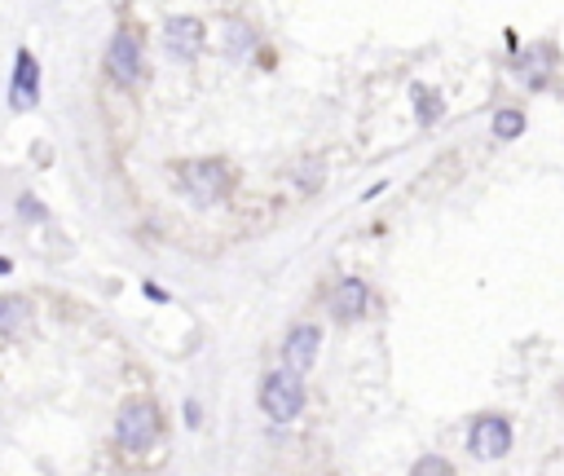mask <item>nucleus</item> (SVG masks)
<instances>
[{"instance_id": "1", "label": "nucleus", "mask_w": 564, "mask_h": 476, "mask_svg": "<svg viewBox=\"0 0 564 476\" xmlns=\"http://www.w3.org/2000/svg\"><path fill=\"white\" fill-rule=\"evenodd\" d=\"M159 432H163V419H159V405H154L150 397L123 401V410H119V419H115V441H119L128 454L154 450Z\"/></svg>"}, {"instance_id": "2", "label": "nucleus", "mask_w": 564, "mask_h": 476, "mask_svg": "<svg viewBox=\"0 0 564 476\" xmlns=\"http://www.w3.org/2000/svg\"><path fill=\"white\" fill-rule=\"evenodd\" d=\"M511 441H516V428H511V419L498 414V410H485V414H476V419L467 423V454H471L476 463H498V458H507V454H511Z\"/></svg>"}, {"instance_id": "3", "label": "nucleus", "mask_w": 564, "mask_h": 476, "mask_svg": "<svg viewBox=\"0 0 564 476\" xmlns=\"http://www.w3.org/2000/svg\"><path fill=\"white\" fill-rule=\"evenodd\" d=\"M260 410L273 423H291L304 410V379L295 370H286V366L273 370V375H264V383H260Z\"/></svg>"}, {"instance_id": "4", "label": "nucleus", "mask_w": 564, "mask_h": 476, "mask_svg": "<svg viewBox=\"0 0 564 476\" xmlns=\"http://www.w3.org/2000/svg\"><path fill=\"white\" fill-rule=\"evenodd\" d=\"M234 185V172L220 163V159H189L181 163V190L194 198V203H220Z\"/></svg>"}, {"instance_id": "5", "label": "nucleus", "mask_w": 564, "mask_h": 476, "mask_svg": "<svg viewBox=\"0 0 564 476\" xmlns=\"http://www.w3.org/2000/svg\"><path fill=\"white\" fill-rule=\"evenodd\" d=\"M106 75L115 79V84H137L141 79V40L128 31V26H119L115 35H110V44H106Z\"/></svg>"}, {"instance_id": "6", "label": "nucleus", "mask_w": 564, "mask_h": 476, "mask_svg": "<svg viewBox=\"0 0 564 476\" xmlns=\"http://www.w3.org/2000/svg\"><path fill=\"white\" fill-rule=\"evenodd\" d=\"M317 348H322V331L313 322H295L282 339V366L295 370V375H308L313 361H317Z\"/></svg>"}, {"instance_id": "7", "label": "nucleus", "mask_w": 564, "mask_h": 476, "mask_svg": "<svg viewBox=\"0 0 564 476\" xmlns=\"http://www.w3.org/2000/svg\"><path fill=\"white\" fill-rule=\"evenodd\" d=\"M511 71H516V79L524 84V88H533V93H546L551 84H555V62H551V48L538 40V44H529L524 53H516L511 57Z\"/></svg>"}, {"instance_id": "8", "label": "nucleus", "mask_w": 564, "mask_h": 476, "mask_svg": "<svg viewBox=\"0 0 564 476\" xmlns=\"http://www.w3.org/2000/svg\"><path fill=\"white\" fill-rule=\"evenodd\" d=\"M40 101V62L31 48H18L13 57V79H9V106L13 110H31Z\"/></svg>"}, {"instance_id": "9", "label": "nucleus", "mask_w": 564, "mask_h": 476, "mask_svg": "<svg viewBox=\"0 0 564 476\" xmlns=\"http://www.w3.org/2000/svg\"><path fill=\"white\" fill-rule=\"evenodd\" d=\"M330 317L335 322H357V317H366V309H370V286L361 282V278H339L335 286H330Z\"/></svg>"}, {"instance_id": "10", "label": "nucleus", "mask_w": 564, "mask_h": 476, "mask_svg": "<svg viewBox=\"0 0 564 476\" xmlns=\"http://www.w3.org/2000/svg\"><path fill=\"white\" fill-rule=\"evenodd\" d=\"M163 44H167V53H176V57H198L203 44H207V26H203L198 18H172L167 31H163Z\"/></svg>"}, {"instance_id": "11", "label": "nucleus", "mask_w": 564, "mask_h": 476, "mask_svg": "<svg viewBox=\"0 0 564 476\" xmlns=\"http://www.w3.org/2000/svg\"><path fill=\"white\" fill-rule=\"evenodd\" d=\"M410 101H414V119H419V128L441 123V115H445V97H441V88H432V84H410Z\"/></svg>"}, {"instance_id": "12", "label": "nucleus", "mask_w": 564, "mask_h": 476, "mask_svg": "<svg viewBox=\"0 0 564 476\" xmlns=\"http://www.w3.org/2000/svg\"><path fill=\"white\" fill-rule=\"evenodd\" d=\"M489 132H494V141H516V137H524V132H529L524 106H498L494 119H489Z\"/></svg>"}, {"instance_id": "13", "label": "nucleus", "mask_w": 564, "mask_h": 476, "mask_svg": "<svg viewBox=\"0 0 564 476\" xmlns=\"http://www.w3.org/2000/svg\"><path fill=\"white\" fill-rule=\"evenodd\" d=\"M31 322V309L22 295H4L0 300V335H22V326Z\"/></svg>"}, {"instance_id": "14", "label": "nucleus", "mask_w": 564, "mask_h": 476, "mask_svg": "<svg viewBox=\"0 0 564 476\" xmlns=\"http://www.w3.org/2000/svg\"><path fill=\"white\" fill-rule=\"evenodd\" d=\"M410 476H458V472H454V463L445 454H419Z\"/></svg>"}, {"instance_id": "15", "label": "nucleus", "mask_w": 564, "mask_h": 476, "mask_svg": "<svg viewBox=\"0 0 564 476\" xmlns=\"http://www.w3.org/2000/svg\"><path fill=\"white\" fill-rule=\"evenodd\" d=\"M251 40H256V35L247 31V22H225V48H229L234 57H238V53H247V48H251Z\"/></svg>"}, {"instance_id": "16", "label": "nucleus", "mask_w": 564, "mask_h": 476, "mask_svg": "<svg viewBox=\"0 0 564 476\" xmlns=\"http://www.w3.org/2000/svg\"><path fill=\"white\" fill-rule=\"evenodd\" d=\"M18 212H22L26 220H44V207H40L35 194H22V198H18Z\"/></svg>"}, {"instance_id": "17", "label": "nucleus", "mask_w": 564, "mask_h": 476, "mask_svg": "<svg viewBox=\"0 0 564 476\" xmlns=\"http://www.w3.org/2000/svg\"><path fill=\"white\" fill-rule=\"evenodd\" d=\"M198 419H203V414H198V401H185V423L198 428Z\"/></svg>"}, {"instance_id": "18", "label": "nucleus", "mask_w": 564, "mask_h": 476, "mask_svg": "<svg viewBox=\"0 0 564 476\" xmlns=\"http://www.w3.org/2000/svg\"><path fill=\"white\" fill-rule=\"evenodd\" d=\"M141 291H145V295H150V300H167V291H163V286H154V282H145V286H141Z\"/></svg>"}, {"instance_id": "19", "label": "nucleus", "mask_w": 564, "mask_h": 476, "mask_svg": "<svg viewBox=\"0 0 564 476\" xmlns=\"http://www.w3.org/2000/svg\"><path fill=\"white\" fill-rule=\"evenodd\" d=\"M9 269H13V260H9V256H0V278H4Z\"/></svg>"}]
</instances>
